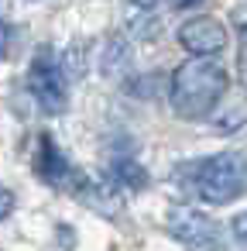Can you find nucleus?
<instances>
[{
	"mask_svg": "<svg viewBox=\"0 0 247 251\" xmlns=\"http://www.w3.org/2000/svg\"><path fill=\"white\" fill-rule=\"evenodd\" d=\"M230 76L213 55H192L182 62L168 79V100L172 110L185 121H202L216 110V103L226 97Z\"/></svg>",
	"mask_w": 247,
	"mask_h": 251,
	"instance_id": "nucleus-1",
	"label": "nucleus"
},
{
	"mask_svg": "<svg viewBox=\"0 0 247 251\" xmlns=\"http://www.w3.org/2000/svg\"><path fill=\"white\" fill-rule=\"evenodd\" d=\"M192 193L202 203H233L247 193V158L237 151H220L192 169Z\"/></svg>",
	"mask_w": 247,
	"mask_h": 251,
	"instance_id": "nucleus-2",
	"label": "nucleus"
},
{
	"mask_svg": "<svg viewBox=\"0 0 247 251\" xmlns=\"http://www.w3.org/2000/svg\"><path fill=\"white\" fill-rule=\"evenodd\" d=\"M168 234L179 244H185L189 251H220L223 248V224L189 203H175L168 210Z\"/></svg>",
	"mask_w": 247,
	"mask_h": 251,
	"instance_id": "nucleus-3",
	"label": "nucleus"
},
{
	"mask_svg": "<svg viewBox=\"0 0 247 251\" xmlns=\"http://www.w3.org/2000/svg\"><path fill=\"white\" fill-rule=\"evenodd\" d=\"M28 90L35 97V103L45 114H62L69 107V83H66V69L55 59L52 49H42L31 66H28Z\"/></svg>",
	"mask_w": 247,
	"mask_h": 251,
	"instance_id": "nucleus-4",
	"label": "nucleus"
},
{
	"mask_svg": "<svg viewBox=\"0 0 247 251\" xmlns=\"http://www.w3.org/2000/svg\"><path fill=\"white\" fill-rule=\"evenodd\" d=\"M35 172L42 182H48L52 189H62L69 196H79L90 182V176H83V169L72 165V158L55 145L52 134H42L38 138V148H35Z\"/></svg>",
	"mask_w": 247,
	"mask_h": 251,
	"instance_id": "nucleus-5",
	"label": "nucleus"
},
{
	"mask_svg": "<svg viewBox=\"0 0 247 251\" xmlns=\"http://www.w3.org/2000/svg\"><path fill=\"white\" fill-rule=\"evenodd\" d=\"M179 45L189 52V55H220L230 42L226 35V25L209 18V14H199V18H189L182 28H179Z\"/></svg>",
	"mask_w": 247,
	"mask_h": 251,
	"instance_id": "nucleus-6",
	"label": "nucleus"
},
{
	"mask_svg": "<svg viewBox=\"0 0 247 251\" xmlns=\"http://www.w3.org/2000/svg\"><path fill=\"white\" fill-rule=\"evenodd\" d=\"M107 179L110 186H124V189H144L148 186V169L137 162V158H113L107 165Z\"/></svg>",
	"mask_w": 247,
	"mask_h": 251,
	"instance_id": "nucleus-7",
	"label": "nucleus"
},
{
	"mask_svg": "<svg viewBox=\"0 0 247 251\" xmlns=\"http://www.w3.org/2000/svg\"><path fill=\"white\" fill-rule=\"evenodd\" d=\"M100 66H103L107 76L124 73V69L131 66V49H127V42H124V38H110V42H107V52H103V59H100Z\"/></svg>",
	"mask_w": 247,
	"mask_h": 251,
	"instance_id": "nucleus-8",
	"label": "nucleus"
},
{
	"mask_svg": "<svg viewBox=\"0 0 247 251\" xmlns=\"http://www.w3.org/2000/svg\"><path fill=\"white\" fill-rule=\"evenodd\" d=\"M230 234H233L240 244H247V210H244V213H237V217L230 220Z\"/></svg>",
	"mask_w": 247,
	"mask_h": 251,
	"instance_id": "nucleus-9",
	"label": "nucleus"
},
{
	"mask_svg": "<svg viewBox=\"0 0 247 251\" xmlns=\"http://www.w3.org/2000/svg\"><path fill=\"white\" fill-rule=\"evenodd\" d=\"M11 210H14V193L7 186H0V220H7Z\"/></svg>",
	"mask_w": 247,
	"mask_h": 251,
	"instance_id": "nucleus-10",
	"label": "nucleus"
},
{
	"mask_svg": "<svg viewBox=\"0 0 247 251\" xmlns=\"http://www.w3.org/2000/svg\"><path fill=\"white\" fill-rule=\"evenodd\" d=\"M7 49H11V28H7L4 21H0V59L7 55Z\"/></svg>",
	"mask_w": 247,
	"mask_h": 251,
	"instance_id": "nucleus-11",
	"label": "nucleus"
},
{
	"mask_svg": "<svg viewBox=\"0 0 247 251\" xmlns=\"http://www.w3.org/2000/svg\"><path fill=\"white\" fill-rule=\"evenodd\" d=\"M199 4H206V0H168L172 11H189V7H199Z\"/></svg>",
	"mask_w": 247,
	"mask_h": 251,
	"instance_id": "nucleus-12",
	"label": "nucleus"
},
{
	"mask_svg": "<svg viewBox=\"0 0 247 251\" xmlns=\"http://www.w3.org/2000/svg\"><path fill=\"white\" fill-rule=\"evenodd\" d=\"M131 4H134V7H141V11H151L158 0H131Z\"/></svg>",
	"mask_w": 247,
	"mask_h": 251,
	"instance_id": "nucleus-13",
	"label": "nucleus"
}]
</instances>
